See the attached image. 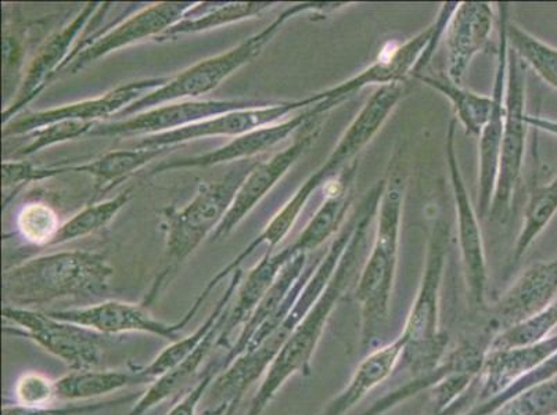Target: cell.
Wrapping results in <instances>:
<instances>
[{
    "label": "cell",
    "instance_id": "43",
    "mask_svg": "<svg viewBox=\"0 0 557 415\" xmlns=\"http://www.w3.org/2000/svg\"><path fill=\"white\" fill-rule=\"evenodd\" d=\"M472 399H473V391H470L468 393L465 394L463 398H460L458 400V402H455L453 404V406H449L447 410H444V412L442 413H433L432 415H457L459 414L460 412H462V410L468 406V404L470 402H472Z\"/></svg>",
    "mask_w": 557,
    "mask_h": 415
},
{
    "label": "cell",
    "instance_id": "33",
    "mask_svg": "<svg viewBox=\"0 0 557 415\" xmlns=\"http://www.w3.org/2000/svg\"><path fill=\"white\" fill-rule=\"evenodd\" d=\"M129 199L131 190H126L113 200L86 206L84 211H81L67 224L60 227L58 236L54 237L50 246H59L64 244V242L83 239V237L90 235V232L101 229L111 219H114V216L128 204Z\"/></svg>",
    "mask_w": 557,
    "mask_h": 415
},
{
    "label": "cell",
    "instance_id": "30",
    "mask_svg": "<svg viewBox=\"0 0 557 415\" xmlns=\"http://www.w3.org/2000/svg\"><path fill=\"white\" fill-rule=\"evenodd\" d=\"M557 212V175L546 184H534L525 208L523 229L511 255L509 272L519 266L521 260L533 246L536 237L544 231Z\"/></svg>",
    "mask_w": 557,
    "mask_h": 415
},
{
    "label": "cell",
    "instance_id": "11",
    "mask_svg": "<svg viewBox=\"0 0 557 415\" xmlns=\"http://www.w3.org/2000/svg\"><path fill=\"white\" fill-rule=\"evenodd\" d=\"M455 126L457 121L450 123L447 134V160L450 185L457 204L460 252L465 271L466 286L470 302L475 309L485 306V290H487V263H485L483 236H481L478 215H475L472 201L466 190L462 174H460L457 151H455Z\"/></svg>",
    "mask_w": 557,
    "mask_h": 415
},
{
    "label": "cell",
    "instance_id": "13",
    "mask_svg": "<svg viewBox=\"0 0 557 415\" xmlns=\"http://www.w3.org/2000/svg\"><path fill=\"white\" fill-rule=\"evenodd\" d=\"M196 7L191 2H164L154 4V7L141 10L136 16L124 24L119 25L113 32L104 34L103 37L83 42L70 53L67 62L64 63L62 71L71 74H77L79 70L86 67L103 55L114 52V50L128 47V45L138 42V40L153 37V35H163L166 29L174 27L182 22L186 14Z\"/></svg>",
    "mask_w": 557,
    "mask_h": 415
},
{
    "label": "cell",
    "instance_id": "38",
    "mask_svg": "<svg viewBox=\"0 0 557 415\" xmlns=\"http://www.w3.org/2000/svg\"><path fill=\"white\" fill-rule=\"evenodd\" d=\"M95 125L83 123V121H64V123L45 126L42 129L33 131L32 143L18 151L17 155H32L47 147L62 143L69 139H77L79 136L88 135Z\"/></svg>",
    "mask_w": 557,
    "mask_h": 415
},
{
    "label": "cell",
    "instance_id": "3",
    "mask_svg": "<svg viewBox=\"0 0 557 415\" xmlns=\"http://www.w3.org/2000/svg\"><path fill=\"white\" fill-rule=\"evenodd\" d=\"M392 171L393 175L389 174L379 204L377 230L372 252L358 277L356 298L361 306L363 349L372 348L380 331L386 326L397 272L404 177L398 162L392 166Z\"/></svg>",
    "mask_w": 557,
    "mask_h": 415
},
{
    "label": "cell",
    "instance_id": "8",
    "mask_svg": "<svg viewBox=\"0 0 557 415\" xmlns=\"http://www.w3.org/2000/svg\"><path fill=\"white\" fill-rule=\"evenodd\" d=\"M2 315L22 328V331L14 332L33 339L45 351L67 364L71 372L98 369L103 361V334L33 309L4 306Z\"/></svg>",
    "mask_w": 557,
    "mask_h": 415
},
{
    "label": "cell",
    "instance_id": "25",
    "mask_svg": "<svg viewBox=\"0 0 557 415\" xmlns=\"http://www.w3.org/2000/svg\"><path fill=\"white\" fill-rule=\"evenodd\" d=\"M166 151L169 149H136L135 147L134 150L111 151L88 164L50 169L53 176L65 174V172H79V174L94 176L96 197H98L113 190L136 171L144 168L150 161L159 159Z\"/></svg>",
    "mask_w": 557,
    "mask_h": 415
},
{
    "label": "cell",
    "instance_id": "40",
    "mask_svg": "<svg viewBox=\"0 0 557 415\" xmlns=\"http://www.w3.org/2000/svg\"><path fill=\"white\" fill-rule=\"evenodd\" d=\"M131 400H136V394H132V397L108 400V402L78 404V406L67 407H25L22 406V404H13V406L4 404L2 408V415H88L100 412V410L128 403Z\"/></svg>",
    "mask_w": 557,
    "mask_h": 415
},
{
    "label": "cell",
    "instance_id": "36",
    "mask_svg": "<svg viewBox=\"0 0 557 415\" xmlns=\"http://www.w3.org/2000/svg\"><path fill=\"white\" fill-rule=\"evenodd\" d=\"M17 225L24 239L38 246L52 244L62 227L52 208L40 202L25 205L20 212Z\"/></svg>",
    "mask_w": 557,
    "mask_h": 415
},
{
    "label": "cell",
    "instance_id": "21",
    "mask_svg": "<svg viewBox=\"0 0 557 415\" xmlns=\"http://www.w3.org/2000/svg\"><path fill=\"white\" fill-rule=\"evenodd\" d=\"M557 353V336L548 337L533 345L491 349L485 357L480 377L478 403L487 402L504 392L531 369L541 366Z\"/></svg>",
    "mask_w": 557,
    "mask_h": 415
},
{
    "label": "cell",
    "instance_id": "10",
    "mask_svg": "<svg viewBox=\"0 0 557 415\" xmlns=\"http://www.w3.org/2000/svg\"><path fill=\"white\" fill-rule=\"evenodd\" d=\"M556 300L557 260L535 263L490 309L480 332L494 341L498 334L539 315Z\"/></svg>",
    "mask_w": 557,
    "mask_h": 415
},
{
    "label": "cell",
    "instance_id": "2",
    "mask_svg": "<svg viewBox=\"0 0 557 415\" xmlns=\"http://www.w3.org/2000/svg\"><path fill=\"white\" fill-rule=\"evenodd\" d=\"M113 273L108 260L96 252H59L34 257L4 273L3 293L14 307L99 298L108 291Z\"/></svg>",
    "mask_w": 557,
    "mask_h": 415
},
{
    "label": "cell",
    "instance_id": "27",
    "mask_svg": "<svg viewBox=\"0 0 557 415\" xmlns=\"http://www.w3.org/2000/svg\"><path fill=\"white\" fill-rule=\"evenodd\" d=\"M150 383L141 374L140 368L135 372H108V369H85V372H71L55 381V400L64 402H81V400L96 399L104 394L123 391L134 385Z\"/></svg>",
    "mask_w": 557,
    "mask_h": 415
},
{
    "label": "cell",
    "instance_id": "16",
    "mask_svg": "<svg viewBox=\"0 0 557 415\" xmlns=\"http://www.w3.org/2000/svg\"><path fill=\"white\" fill-rule=\"evenodd\" d=\"M500 42L498 53V67H496L494 86V108L487 125L481 130L479 141V210L480 217L490 214L493 204L496 180H498L500 146H503L505 125V90L506 70H508L509 42L506 35L508 25V4H499Z\"/></svg>",
    "mask_w": 557,
    "mask_h": 415
},
{
    "label": "cell",
    "instance_id": "42",
    "mask_svg": "<svg viewBox=\"0 0 557 415\" xmlns=\"http://www.w3.org/2000/svg\"><path fill=\"white\" fill-rule=\"evenodd\" d=\"M212 381H214V376L200 377L195 388L187 392L184 399L176 403L166 415H196L197 407H199L205 394L209 392Z\"/></svg>",
    "mask_w": 557,
    "mask_h": 415
},
{
    "label": "cell",
    "instance_id": "19",
    "mask_svg": "<svg viewBox=\"0 0 557 415\" xmlns=\"http://www.w3.org/2000/svg\"><path fill=\"white\" fill-rule=\"evenodd\" d=\"M491 339L483 334L460 338L459 343L449 349L447 356L437 367L419 377H412L409 381L398 388L397 391L389 392L386 397L379 399L363 415H382L387 413L399 403L405 402L414 394L423 391H432L433 388L442 383L454 374L468 373L481 377L485 357L490 352Z\"/></svg>",
    "mask_w": 557,
    "mask_h": 415
},
{
    "label": "cell",
    "instance_id": "39",
    "mask_svg": "<svg viewBox=\"0 0 557 415\" xmlns=\"http://www.w3.org/2000/svg\"><path fill=\"white\" fill-rule=\"evenodd\" d=\"M17 404L44 407L55 400V381L39 373H27L16 383Z\"/></svg>",
    "mask_w": 557,
    "mask_h": 415
},
{
    "label": "cell",
    "instance_id": "22",
    "mask_svg": "<svg viewBox=\"0 0 557 415\" xmlns=\"http://www.w3.org/2000/svg\"><path fill=\"white\" fill-rule=\"evenodd\" d=\"M95 10L96 3H89L69 27H65L62 33L55 34L39 50L37 59L34 60L32 67L28 70L27 77H25L22 88L18 90L16 101L3 113L4 125H8L9 120L14 114H17L24 105H27L29 101L37 98L49 80L62 71L64 63L70 58L71 45L74 43L75 38L78 37L86 23L92 17Z\"/></svg>",
    "mask_w": 557,
    "mask_h": 415
},
{
    "label": "cell",
    "instance_id": "4",
    "mask_svg": "<svg viewBox=\"0 0 557 415\" xmlns=\"http://www.w3.org/2000/svg\"><path fill=\"white\" fill-rule=\"evenodd\" d=\"M449 244V224L438 216L428 247L426 267L417 300L401 334V361L410 378L432 372L449 351V336L440 328V292Z\"/></svg>",
    "mask_w": 557,
    "mask_h": 415
},
{
    "label": "cell",
    "instance_id": "12",
    "mask_svg": "<svg viewBox=\"0 0 557 415\" xmlns=\"http://www.w3.org/2000/svg\"><path fill=\"white\" fill-rule=\"evenodd\" d=\"M265 104L256 100H206L182 101L170 105H161L154 110L135 115L134 118L116 121V123L96 124L88 136H131L159 135L165 131L185 128V126L202 123L214 116L233 113V111L260 108Z\"/></svg>",
    "mask_w": 557,
    "mask_h": 415
},
{
    "label": "cell",
    "instance_id": "23",
    "mask_svg": "<svg viewBox=\"0 0 557 415\" xmlns=\"http://www.w3.org/2000/svg\"><path fill=\"white\" fill-rule=\"evenodd\" d=\"M300 254H296L293 247L286 248L285 251L278 252L276 255H272V251H267L262 260L247 276L245 285L242 286L239 295L235 306L230 305L227 311L224 330L221 332L220 339L216 342V349L222 347L227 348L230 345L232 334L235 332L237 327L242 324H246L248 318L256 312L258 305H260L263 297L267 295L268 291L271 290L277 277L281 276L283 269L288 262L295 260Z\"/></svg>",
    "mask_w": 557,
    "mask_h": 415
},
{
    "label": "cell",
    "instance_id": "37",
    "mask_svg": "<svg viewBox=\"0 0 557 415\" xmlns=\"http://www.w3.org/2000/svg\"><path fill=\"white\" fill-rule=\"evenodd\" d=\"M557 377V353L552 356L541 366L531 369L530 373L524 374L518 381L511 383L504 392L496 394L495 398L487 400L484 403H475V406L465 415H493L496 410L508 403L510 399L518 397V394L529 391V389L536 387L542 382L549 381Z\"/></svg>",
    "mask_w": 557,
    "mask_h": 415
},
{
    "label": "cell",
    "instance_id": "31",
    "mask_svg": "<svg viewBox=\"0 0 557 415\" xmlns=\"http://www.w3.org/2000/svg\"><path fill=\"white\" fill-rule=\"evenodd\" d=\"M417 78L450 100L460 123L466 129V134L480 136L481 130L488 123L491 113H493V98L470 92V90L463 89L462 86L450 83L449 79L424 77V75H418Z\"/></svg>",
    "mask_w": 557,
    "mask_h": 415
},
{
    "label": "cell",
    "instance_id": "1",
    "mask_svg": "<svg viewBox=\"0 0 557 415\" xmlns=\"http://www.w3.org/2000/svg\"><path fill=\"white\" fill-rule=\"evenodd\" d=\"M384 187H386V181H377L364 196L358 210L357 229L354 231L341 263H338L336 273H334L325 291L319 297L315 305L298 324L296 330L292 332L290 338L287 339L285 345L278 352L275 361L268 368L265 378H263L256 397L252 398L251 406L246 415H261L265 412L268 404L276 397L278 389L286 383L288 378L296 376V374L310 376L313 353H315L319 342H321L323 331H325L334 307L337 306L348 287L361 275L362 269L359 271V267H361L369 230H371L373 217L377 214Z\"/></svg>",
    "mask_w": 557,
    "mask_h": 415
},
{
    "label": "cell",
    "instance_id": "24",
    "mask_svg": "<svg viewBox=\"0 0 557 415\" xmlns=\"http://www.w3.org/2000/svg\"><path fill=\"white\" fill-rule=\"evenodd\" d=\"M404 342L401 337L393 343L369 353L354 373L344 391L334 398L321 415H346L369 393L392 376L397 364L401 362Z\"/></svg>",
    "mask_w": 557,
    "mask_h": 415
},
{
    "label": "cell",
    "instance_id": "7",
    "mask_svg": "<svg viewBox=\"0 0 557 415\" xmlns=\"http://www.w3.org/2000/svg\"><path fill=\"white\" fill-rule=\"evenodd\" d=\"M525 65L520 55L509 48L506 70L505 125L498 180L491 204V219L506 222L510 214L511 199L523 168L527 136Z\"/></svg>",
    "mask_w": 557,
    "mask_h": 415
},
{
    "label": "cell",
    "instance_id": "17",
    "mask_svg": "<svg viewBox=\"0 0 557 415\" xmlns=\"http://www.w3.org/2000/svg\"><path fill=\"white\" fill-rule=\"evenodd\" d=\"M170 83V78H153L138 80L128 85L120 86L108 95L94 100L81 101V103L65 105V108L40 111L29 114L25 118L14 121L4 126L3 135L33 134L45 126L64 123V121H83V123L98 124L96 121L109 118L110 115L121 113L135 101L145 98L161 86Z\"/></svg>",
    "mask_w": 557,
    "mask_h": 415
},
{
    "label": "cell",
    "instance_id": "44",
    "mask_svg": "<svg viewBox=\"0 0 557 415\" xmlns=\"http://www.w3.org/2000/svg\"><path fill=\"white\" fill-rule=\"evenodd\" d=\"M226 415H233L232 413H227Z\"/></svg>",
    "mask_w": 557,
    "mask_h": 415
},
{
    "label": "cell",
    "instance_id": "32",
    "mask_svg": "<svg viewBox=\"0 0 557 415\" xmlns=\"http://www.w3.org/2000/svg\"><path fill=\"white\" fill-rule=\"evenodd\" d=\"M506 35L509 48L513 49L546 84L557 89V49L541 42L510 22L506 25Z\"/></svg>",
    "mask_w": 557,
    "mask_h": 415
},
{
    "label": "cell",
    "instance_id": "9",
    "mask_svg": "<svg viewBox=\"0 0 557 415\" xmlns=\"http://www.w3.org/2000/svg\"><path fill=\"white\" fill-rule=\"evenodd\" d=\"M321 103L317 95L298 101H286V103L262 104L260 108H252L233 113L214 116V118L202 121V123L185 126V128L165 131V134L151 135L141 139L136 149H170L171 146L185 143L195 139L210 138V136H239L256 129L281 123L288 114L297 110H307Z\"/></svg>",
    "mask_w": 557,
    "mask_h": 415
},
{
    "label": "cell",
    "instance_id": "15",
    "mask_svg": "<svg viewBox=\"0 0 557 415\" xmlns=\"http://www.w3.org/2000/svg\"><path fill=\"white\" fill-rule=\"evenodd\" d=\"M47 313L59 320L78 324V326L103 334L106 337L126 332H144L170 339L171 342L181 339L180 334L191 320L185 315L180 322L164 323L151 316L144 305L116 301Z\"/></svg>",
    "mask_w": 557,
    "mask_h": 415
},
{
    "label": "cell",
    "instance_id": "28",
    "mask_svg": "<svg viewBox=\"0 0 557 415\" xmlns=\"http://www.w3.org/2000/svg\"><path fill=\"white\" fill-rule=\"evenodd\" d=\"M242 277L243 273L240 269L233 273L225 295L216 303L214 312L202 323L201 327L197 328L189 337L181 338L178 341L172 342L169 348H165L164 351L149 364V366L140 368L141 374L149 379L150 383H153L157 378L163 377L164 374L178 367L181 363H184L186 359L199 348L202 339L209 336L212 327L215 326L222 313H224L227 305H230L233 293H236V288L240 286Z\"/></svg>",
    "mask_w": 557,
    "mask_h": 415
},
{
    "label": "cell",
    "instance_id": "18",
    "mask_svg": "<svg viewBox=\"0 0 557 415\" xmlns=\"http://www.w3.org/2000/svg\"><path fill=\"white\" fill-rule=\"evenodd\" d=\"M337 104V101L334 100H323L321 103L304 111L302 114L295 116V118L248 131V134L239 136V138L231 141L230 144L222 147L220 150L211 151V153L205 155L190 156V159L161 162L160 165L151 169V175L172 169L214 166L230 161L251 160L252 156L261 154L263 151L270 150L273 146L287 139L293 131L300 130L304 125L310 123L315 116L325 115L327 111H331Z\"/></svg>",
    "mask_w": 557,
    "mask_h": 415
},
{
    "label": "cell",
    "instance_id": "20",
    "mask_svg": "<svg viewBox=\"0 0 557 415\" xmlns=\"http://www.w3.org/2000/svg\"><path fill=\"white\" fill-rule=\"evenodd\" d=\"M493 9L488 3L458 4L448 24V79L460 85L475 54L484 49L493 29Z\"/></svg>",
    "mask_w": 557,
    "mask_h": 415
},
{
    "label": "cell",
    "instance_id": "6",
    "mask_svg": "<svg viewBox=\"0 0 557 415\" xmlns=\"http://www.w3.org/2000/svg\"><path fill=\"white\" fill-rule=\"evenodd\" d=\"M348 7V3L344 2H311L296 4L286 12H283L275 22L268 25L263 32L255 35V37L248 38L246 42L239 45V47L232 49L231 52L215 55V58L207 59L205 62L194 65V67L187 68L184 73H181L178 77L170 79L169 84L161 86L160 89L154 92L145 96L129 108L121 111V116L135 115L141 113V111L154 105L169 103V101L195 99L201 95L211 92L220 86L227 77H231L233 73L243 67V65L250 63L256 55L262 52L265 45L275 37L278 29L285 25L287 20H290L297 14L304 12H333Z\"/></svg>",
    "mask_w": 557,
    "mask_h": 415
},
{
    "label": "cell",
    "instance_id": "29",
    "mask_svg": "<svg viewBox=\"0 0 557 415\" xmlns=\"http://www.w3.org/2000/svg\"><path fill=\"white\" fill-rule=\"evenodd\" d=\"M271 7L270 2L226 3L222 7H216V3H201L191 9L181 23L160 35L159 39L166 40L180 35L201 33L221 25L240 22V20L255 17Z\"/></svg>",
    "mask_w": 557,
    "mask_h": 415
},
{
    "label": "cell",
    "instance_id": "14",
    "mask_svg": "<svg viewBox=\"0 0 557 415\" xmlns=\"http://www.w3.org/2000/svg\"><path fill=\"white\" fill-rule=\"evenodd\" d=\"M321 116L312 118L310 123L297 131L295 141L285 150L272 156L271 160L260 162L257 168L248 175L245 184L237 192L235 201L227 211L224 221L212 232V241L224 239L240 224L245 216L260 202L268 191L286 175V172L296 164L297 160L310 149L313 140L318 138L321 130Z\"/></svg>",
    "mask_w": 557,
    "mask_h": 415
},
{
    "label": "cell",
    "instance_id": "41",
    "mask_svg": "<svg viewBox=\"0 0 557 415\" xmlns=\"http://www.w3.org/2000/svg\"><path fill=\"white\" fill-rule=\"evenodd\" d=\"M2 176L4 189H8L10 186L47 179V177H52V174H50L49 168H35V166L27 164V162H4Z\"/></svg>",
    "mask_w": 557,
    "mask_h": 415
},
{
    "label": "cell",
    "instance_id": "5",
    "mask_svg": "<svg viewBox=\"0 0 557 415\" xmlns=\"http://www.w3.org/2000/svg\"><path fill=\"white\" fill-rule=\"evenodd\" d=\"M257 160H242L227 172L222 179L212 184H202L195 200L184 210L166 208L164 217L166 219V250H169L170 267L165 269L159 280L154 282L153 290L146 298L144 306L154 300L169 280L172 272L176 271L180 263L187 256L194 254L197 247L210 232H214L221 222L224 221L227 211L231 210L237 192L245 184L248 175L260 164Z\"/></svg>",
    "mask_w": 557,
    "mask_h": 415
},
{
    "label": "cell",
    "instance_id": "34",
    "mask_svg": "<svg viewBox=\"0 0 557 415\" xmlns=\"http://www.w3.org/2000/svg\"><path fill=\"white\" fill-rule=\"evenodd\" d=\"M557 327V300L546 307L545 311L539 313L534 317L529 318L518 326L509 328L498 334L491 343V349H510L544 341L549 334Z\"/></svg>",
    "mask_w": 557,
    "mask_h": 415
},
{
    "label": "cell",
    "instance_id": "35",
    "mask_svg": "<svg viewBox=\"0 0 557 415\" xmlns=\"http://www.w3.org/2000/svg\"><path fill=\"white\" fill-rule=\"evenodd\" d=\"M493 415H557V377L510 399Z\"/></svg>",
    "mask_w": 557,
    "mask_h": 415
},
{
    "label": "cell",
    "instance_id": "26",
    "mask_svg": "<svg viewBox=\"0 0 557 415\" xmlns=\"http://www.w3.org/2000/svg\"><path fill=\"white\" fill-rule=\"evenodd\" d=\"M356 168L357 164H352L338 176L337 185L329 192L326 201L319 208L315 216L292 246L296 254H308V252L317 250L329 237L341 229L349 204H351L349 181H351Z\"/></svg>",
    "mask_w": 557,
    "mask_h": 415
}]
</instances>
